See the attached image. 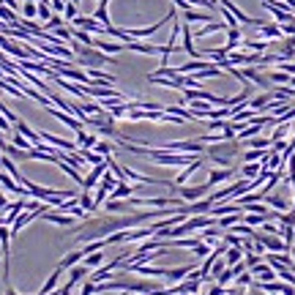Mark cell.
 <instances>
[{"label":"cell","mask_w":295,"mask_h":295,"mask_svg":"<svg viewBox=\"0 0 295 295\" xmlns=\"http://www.w3.org/2000/svg\"><path fill=\"white\" fill-rule=\"evenodd\" d=\"M208 159H213L219 167H233V159L241 156V140H222L208 145Z\"/></svg>","instance_id":"6da1fadb"},{"label":"cell","mask_w":295,"mask_h":295,"mask_svg":"<svg viewBox=\"0 0 295 295\" xmlns=\"http://www.w3.org/2000/svg\"><path fill=\"white\" fill-rule=\"evenodd\" d=\"M211 183H200V186H186V183H183V186H175L172 189V192H175L178 197H181L183 202H197V200H202V197H208L211 194Z\"/></svg>","instance_id":"7a4b0ae2"},{"label":"cell","mask_w":295,"mask_h":295,"mask_svg":"<svg viewBox=\"0 0 295 295\" xmlns=\"http://www.w3.org/2000/svg\"><path fill=\"white\" fill-rule=\"evenodd\" d=\"M164 150H172V153H205V142L200 140H181V142H167L161 145Z\"/></svg>","instance_id":"3957f363"},{"label":"cell","mask_w":295,"mask_h":295,"mask_svg":"<svg viewBox=\"0 0 295 295\" xmlns=\"http://www.w3.org/2000/svg\"><path fill=\"white\" fill-rule=\"evenodd\" d=\"M71 25L74 27H82V30H88V33H96V36H104V33H107V27L101 25V22L96 19V16H74L71 19Z\"/></svg>","instance_id":"277c9868"},{"label":"cell","mask_w":295,"mask_h":295,"mask_svg":"<svg viewBox=\"0 0 295 295\" xmlns=\"http://www.w3.org/2000/svg\"><path fill=\"white\" fill-rule=\"evenodd\" d=\"M107 170H109V167H107V159H104L101 164H93V170L88 172V178H82V183H79V186L88 189V192H90V189H96L98 181H101V175H104Z\"/></svg>","instance_id":"5b68a950"},{"label":"cell","mask_w":295,"mask_h":295,"mask_svg":"<svg viewBox=\"0 0 295 295\" xmlns=\"http://www.w3.org/2000/svg\"><path fill=\"white\" fill-rule=\"evenodd\" d=\"M38 219H44V222H49V224H60V227H74V222H77L71 213H52V208L44 211Z\"/></svg>","instance_id":"8992f818"},{"label":"cell","mask_w":295,"mask_h":295,"mask_svg":"<svg viewBox=\"0 0 295 295\" xmlns=\"http://www.w3.org/2000/svg\"><path fill=\"white\" fill-rule=\"evenodd\" d=\"M126 49H131V52H140V55H161V47H153V44H145L142 38H131V41H126Z\"/></svg>","instance_id":"52a82bcc"},{"label":"cell","mask_w":295,"mask_h":295,"mask_svg":"<svg viewBox=\"0 0 295 295\" xmlns=\"http://www.w3.org/2000/svg\"><path fill=\"white\" fill-rule=\"evenodd\" d=\"M233 175H235V167H222V170H211V172H208V183H211V186H219V183L230 181Z\"/></svg>","instance_id":"ba28073f"},{"label":"cell","mask_w":295,"mask_h":295,"mask_svg":"<svg viewBox=\"0 0 295 295\" xmlns=\"http://www.w3.org/2000/svg\"><path fill=\"white\" fill-rule=\"evenodd\" d=\"M93 47L107 52V55H118V52H126V44L123 41H104V38H93Z\"/></svg>","instance_id":"9c48e42d"},{"label":"cell","mask_w":295,"mask_h":295,"mask_svg":"<svg viewBox=\"0 0 295 295\" xmlns=\"http://www.w3.org/2000/svg\"><path fill=\"white\" fill-rule=\"evenodd\" d=\"M82 257H85V249L79 246V249H74V252H68L66 257L57 263V268H60V271H68V268H74L77 263H82Z\"/></svg>","instance_id":"30bf717a"},{"label":"cell","mask_w":295,"mask_h":295,"mask_svg":"<svg viewBox=\"0 0 295 295\" xmlns=\"http://www.w3.org/2000/svg\"><path fill=\"white\" fill-rule=\"evenodd\" d=\"M260 36L268 38V41L285 38V36H282V25H279V22H263V25H260Z\"/></svg>","instance_id":"8fae6325"},{"label":"cell","mask_w":295,"mask_h":295,"mask_svg":"<svg viewBox=\"0 0 295 295\" xmlns=\"http://www.w3.org/2000/svg\"><path fill=\"white\" fill-rule=\"evenodd\" d=\"M134 192H137V186H129L126 181H118V183H115V189L109 192V200H129Z\"/></svg>","instance_id":"7c38bea8"},{"label":"cell","mask_w":295,"mask_h":295,"mask_svg":"<svg viewBox=\"0 0 295 295\" xmlns=\"http://www.w3.org/2000/svg\"><path fill=\"white\" fill-rule=\"evenodd\" d=\"M104 260H107V249H98V252L85 254V257H82V265H85L88 271H93V268H98V265H104Z\"/></svg>","instance_id":"4fadbf2b"},{"label":"cell","mask_w":295,"mask_h":295,"mask_svg":"<svg viewBox=\"0 0 295 295\" xmlns=\"http://www.w3.org/2000/svg\"><path fill=\"white\" fill-rule=\"evenodd\" d=\"M200 167H202V156H197V159L192 161V164H186V167H183V172H181V175H178V178H175V181H172V183H175V186H183V183H186L189 178H192L194 172L200 170Z\"/></svg>","instance_id":"5bb4252c"},{"label":"cell","mask_w":295,"mask_h":295,"mask_svg":"<svg viewBox=\"0 0 295 295\" xmlns=\"http://www.w3.org/2000/svg\"><path fill=\"white\" fill-rule=\"evenodd\" d=\"M14 126H16V131H19L22 137H27V140L33 142V148H36V145H41V134H38V131H33L30 126L25 123V120H16Z\"/></svg>","instance_id":"9a60e30c"},{"label":"cell","mask_w":295,"mask_h":295,"mask_svg":"<svg viewBox=\"0 0 295 295\" xmlns=\"http://www.w3.org/2000/svg\"><path fill=\"white\" fill-rule=\"evenodd\" d=\"M77 202H79V208H82V211H88V213L98 211V208H96V200H93V194H90L88 189H82V192L77 194Z\"/></svg>","instance_id":"2e32d148"},{"label":"cell","mask_w":295,"mask_h":295,"mask_svg":"<svg viewBox=\"0 0 295 295\" xmlns=\"http://www.w3.org/2000/svg\"><path fill=\"white\" fill-rule=\"evenodd\" d=\"M219 30H227V25H224V22H219V19H211V22H205V27H200L194 36L197 38H205L208 33H219Z\"/></svg>","instance_id":"e0dca14e"},{"label":"cell","mask_w":295,"mask_h":295,"mask_svg":"<svg viewBox=\"0 0 295 295\" xmlns=\"http://www.w3.org/2000/svg\"><path fill=\"white\" fill-rule=\"evenodd\" d=\"M60 274H63L60 268H55V271H52V274H49V279L44 282V285H41V290H38L36 295H49V293H55V287H57V279H60Z\"/></svg>","instance_id":"ac0fdd59"},{"label":"cell","mask_w":295,"mask_h":295,"mask_svg":"<svg viewBox=\"0 0 295 295\" xmlns=\"http://www.w3.org/2000/svg\"><path fill=\"white\" fill-rule=\"evenodd\" d=\"M260 170H263V161H246L244 167H241V178H257L260 175Z\"/></svg>","instance_id":"d6986e66"},{"label":"cell","mask_w":295,"mask_h":295,"mask_svg":"<svg viewBox=\"0 0 295 295\" xmlns=\"http://www.w3.org/2000/svg\"><path fill=\"white\" fill-rule=\"evenodd\" d=\"M268 101H274V93H271V90H265V93L254 96L252 101H249V107H252L254 112H260V109H265V104H268Z\"/></svg>","instance_id":"ffe728a7"},{"label":"cell","mask_w":295,"mask_h":295,"mask_svg":"<svg viewBox=\"0 0 295 295\" xmlns=\"http://www.w3.org/2000/svg\"><path fill=\"white\" fill-rule=\"evenodd\" d=\"M74 134H77V145H79V148H93L96 142H98V137H96V134H88L85 129L74 131Z\"/></svg>","instance_id":"44dd1931"},{"label":"cell","mask_w":295,"mask_h":295,"mask_svg":"<svg viewBox=\"0 0 295 295\" xmlns=\"http://www.w3.org/2000/svg\"><path fill=\"white\" fill-rule=\"evenodd\" d=\"M213 19V14H200V11H194V8H186L183 11V22H211Z\"/></svg>","instance_id":"7402d4cb"},{"label":"cell","mask_w":295,"mask_h":295,"mask_svg":"<svg viewBox=\"0 0 295 295\" xmlns=\"http://www.w3.org/2000/svg\"><path fill=\"white\" fill-rule=\"evenodd\" d=\"M241 260H244V249L241 246H227V252H224V263L235 265V263H241Z\"/></svg>","instance_id":"603a6c76"},{"label":"cell","mask_w":295,"mask_h":295,"mask_svg":"<svg viewBox=\"0 0 295 295\" xmlns=\"http://www.w3.org/2000/svg\"><path fill=\"white\" fill-rule=\"evenodd\" d=\"M115 148H118V145H112L109 140H98L96 145H93V150H96L98 156H104V159H107V156H112V153H115Z\"/></svg>","instance_id":"cb8c5ba5"},{"label":"cell","mask_w":295,"mask_h":295,"mask_svg":"<svg viewBox=\"0 0 295 295\" xmlns=\"http://www.w3.org/2000/svg\"><path fill=\"white\" fill-rule=\"evenodd\" d=\"M268 79L274 85H290V74L282 71V68H276V71H268Z\"/></svg>","instance_id":"d4e9b609"},{"label":"cell","mask_w":295,"mask_h":295,"mask_svg":"<svg viewBox=\"0 0 295 295\" xmlns=\"http://www.w3.org/2000/svg\"><path fill=\"white\" fill-rule=\"evenodd\" d=\"M22 16H25V19L38 16V3L36 0H25V3H22Z\"/></svg>","instance_id":"484cf974"},{"label":"cell","mask_w":295,"mask_h":295,"mask_svg":"<svg viewBox=\"0 0 295 295\" xmlns=\"http://www.w3.org/2000/svg\"><path fill=\"white\" fill-rule=\"evenodd\" d=\"M11 142H14L16 148H22V150H30L33 148V142L27 140V137H22L19 131H14V134H11Z\"/></svg>","instance_id":"4316f807"},{"label":"cell","mask_w":295,"mask_h":295,"mask_svg":"<svg viewBox=\"0 0 295 295\" xmlns=\"http://www.w3.org/2000/svg\"><path fill=\"white\" fill-rule=\"evenodd\" d=\"M77 14H79L77 3H71V0H68V3L63 5V19H66V22H71V19H74V16H77Z\"/></svg>","instance_id":"83f0119b"},{"label":"cell","mask_w":295,"mask_h":295,"mask_svg":"<svg viewBox=\"0 0 295 295\" xmlns=\"http://www.w3.org/2000/svg\"><path fill=\"white\" fill-rule=\"evenodd\" d=\"M60 25H63V16H60V14H52L49 19L44 22V30H47V33H52L55 27H60Z\"/></svg>","instance_id":"f1b7e54d"},{"label":"cell","mask_w":295,"mask_h":295,"mask_svg":"<svg viewBox=\"0 0 295 295\" xmlns=\"http://www.w3.org/2000/svg\"><path fill=\"white\" fill-rule=\"evenodd\" d=\"M260 260H263V254H257V252H244V263H246V268H252V265H257Z\"/></svg>","instance_id":"f546056e"},{"label":"cell","mask_w":295,"mask_h":295,"mask_svg":"<svg viewBox=\"0 0 295 295\" xmlns=\"http://www.w3.org/2000/svg\"><path fill=\"white\" fill-rule=\"evenodd\" d=\"M52 14H55V11H52V5H49V3H38V16H41L44 22H47Z\"/></svg>","instance_id":"4dcf8cb0"},{"label":"cell","mask_w":295,"mask_h":295,"mask_svg":"<svg viewBox=\"0 0 295 295\" xmlns=\"http://www.w3.org/2000/svg\"><path fill=\"white\" fill-rule=\"evenodd\" d=\"M11 126H14V123H11V120L5 118L3 112H0V131H3V134H8V131H11Z\"/></svg>","instance_id":"1f68e13d"},{"label":"cell","mask_w":295,"mask_h":295,"mask_svg":"<svg viewBox=\"0 0 295 295\" xmlns=\"http://www.w3.org/2000/svg\"><path fill=\"white\" fill-rule=\"evenodd\" d=\"M5 205H8V200H5V194H3V192H0V213H3V211H5Z\"/></svg>","instance_id":"d6a6232c"},{"label":"cell","mask_w":295,"mask_h":295,"mask_svg":"<svg viewBox=\"0 0 295 295\" xmlns=\"http://www.w3.org/2000/svg\"><path fill=\"white\" fill-rule=\"evenodd\" d=\"M246 295H268V293H263V290H257V287H249Z\"/></svg>","instance_id":"836d02e7"},{"label":"cell","mask_w":295,"mask_h":295,"mask_svg":"<svg viewBox=\"0 0 295 295\" xmlns=\"http://www.w3.org/2000/svg\"><path fill=\"white\" fill-rule=\"evenodd\" d=\"M5 295H19V293H16V290H14V287H11V285H5Z\"/></svg>","instance_id":"e575fe53"},{"label":"cell","mask_w":295,"mask_h":295,"mask_svg":"<svg viewBox=\"0 0 295 295\" xmlns=\"http://www.w3.org/2000/svg\"><path fill=\"white\" fill-rule=\"evenodd\" d=\"M3 142H5V137H3V131H0V145H3Z\"/></svg>","instance_id":"d590c367"},{"label":"cell","mask_w":295,"mask_h":295,"mask_svg":"<svg viewBox=\"0 0 295 295\" xmlns=\"http://www.w3.org/2000/svg\"><path fill=\"white\" fill-rule=\"evenodd\" d=\"M290 254H293V260H295V244H293V249H290Z\"/></svg>","instance_id":"8d00e7d4"},{"label":"cell","mask_w":295,"mask_h":295,"mask_svg":"<svg viewBox=\"0 0 295 295\" xmlns=\"http://www.w3.org/2000/svg\"><path fill=\"white\" fill-rule=\"evenodd\" d=\"M71 3H77V5H79V3H82V0H71Z\"/></svg>","instance_id":"74e56055"},{"label":"cell","mask_w":295,"mask_h":295,"mask_svg":"<svg viewBox=\"0 0 295 295\" xmlns=\"http://www.w3.org/2000/svg\"><path fill=\"white\" fill-rule=\"evenodd\" d=\"M178 295H189V293H178Z\"/></svg>","instance_id":"f35d334b"},{"label":"cell","mask_w":295,"mask_h":295,"mask_svg":"<svg viewBox=\"0 0 295 295\" xmlns=\"http://www.w3.org/2000/svg\"><path fill=\"white\" fill-rule=\"evenodd\" d=\"M197 295H205V293H197Z\"/></svg>","instance_id":"ab89813d"}]
</instances>
